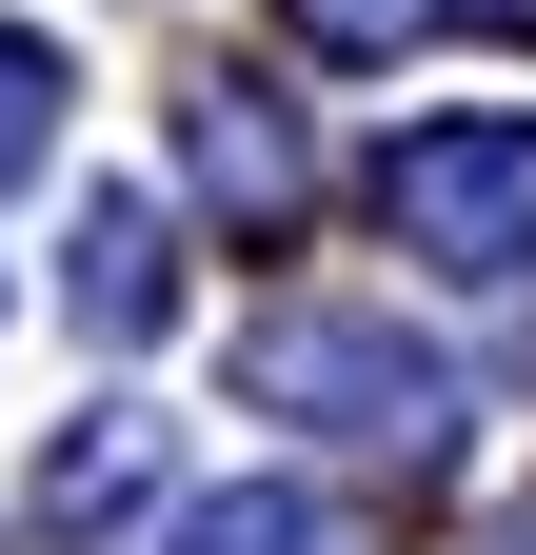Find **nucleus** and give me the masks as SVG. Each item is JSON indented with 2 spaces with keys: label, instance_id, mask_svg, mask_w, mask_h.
<instances>
[{
  "label": "nucleus",
  "instance_id": "nucleus-5",
  "mask_svg": "<svg viewBox=\"0 0 536 555\" xmlns=\"http://www.w3.org/2000/svg\"><path fill=\"white\" fill-rule=\"evenodd\" d=\"M80 318H100V337H159V318H179L159 198H80Z\"/></svg>",
  "mask_w": 536,
  "mask_h": 555
},
{
  "label": "nucleus",
  "instance_id": "nucleus-10",
  "mask_svg": "<svg viewBox=\"0 0 536 555\" xmlns=\"http://www.w3.org/2000/svg\"><path fill=\"white\" fill-rule=\"evenodd\" d=\"M437 21H536V0H437Z\"/></svg>",
  "mask_w": 536,
  "mask_h": 555
},
{
  "label": "nucleus",
  "instance_id": "nucleus-6",
  "mask_svg": "<svg viewBox=\"0 0 536 555\" xmlns=\"http://www.w3.org/2000/svg\"><path fill=\"white\" fill-rule=\"evenodd\" d=\"M119 496H140V416H100V437H60V456H40V516H60V535L119 516Z\"/></svg>",
  "mask_w": 536,
  "mask_h": 555
},
{
  "label": "nucleus",
  "instance_id": "nucleus-2",
  "mask_svg": "<svg viewBox=\"0 0 536 555\" xmlns=\"http://www.w3.org/2000/svg\"><path fill=\"white\" fill-rule=\"evenodd\" d=\"M378 219H397V258H437V278H516V258H536V119H497V100L397 119Z\"/></svg>",
  "mask_w": 536,
  "mask_h": 555
},
{
  "label": "nucleus",
  "instance_id": "nucleus-3",
  "mask_svg": "<svg viewBox=\"0 0 536 555\" xmlns=\"http://www.w3.org/2000/svg\"><path fill=\"white\" fill-rule=\"evenodd\" d=\"M179 159H199V198H219L239 238H298V198H318L298 100H279V80H199V100H179Z\"/></svg>",
  "mask_w": 536,
  "mask_h": 555
},
{
  "label": "nucleus",
  "instance_id": "nucleus-8",
  "mask_svg": "<svg viewBox=\"0 0 536 555\" xmlns=\"http://www.w3.org/2000/svg\"><path fill=\"white\" fill-rule=\"evenodd\" d=\"M40 159H60V60L0 21V179H40Z\"/></svg>",
  "mask_w": 536,
  "mask_h": 555
},
{
  "label": "nucleus",
  "instance_id": "nucleus-9",
  "mask_svg": "<svg viewBox=\"0 0 536 555\" xmlns=\"http://www.w3.org/2000/svg\"><path fill=\"white\" fill-rule=\"evenodd\" d=\"M477 555H536V496H516V516H497V535H477Z\"/></svg>",
  "mask_w": 536,
  "mask_h": 555
},
{
  "label": "nucleus",
  "instance_id": "nucleus-4",
  "mask_svg": "<svg viewBox=\"0 0 536 555\" xmlns=\"http://www.w3.org/2000/svg\"><path fill=\"white\" fill-rule=\"evenodd\" d=\"M159 555H358V516H339V496H298V476H239V496H179Z\"/></svg>",
  "mask_w": 536,
  "mask_h": 555
},
{
  "label": "nucleus",
  "instance_id": "nucleus-7",
  "mask_svg": "<svg viewBox=\"0 0 536 555\" xmlns=\"http://www.w3.org/2000/svg\"><path fill=\"white\" fill-rule=\"evenodd\" d=\"M279 21H298L318 60H418V40H437V0H279Z\"/></svg>",
  "mask_w": 536,
  "mask_h": 555
},
{
  "label": "nucleus",
  "instance_id": "nucleus-1",
  "mask_svg": "<svg viewBox=\"0 0 536 555\" xmlns=\"http://www.w3.org/2000/svg\"><path fill=\"white\" fill-rule=\"evenodd\" d=\"M239 397H258V416H318V437H358V456H397V476L457 437V377H437L397 318H339V298L258 318V337H239Z\"/></svg>",
  "mask_w": 536,
  "mask_h": 555
}]
</instances>
